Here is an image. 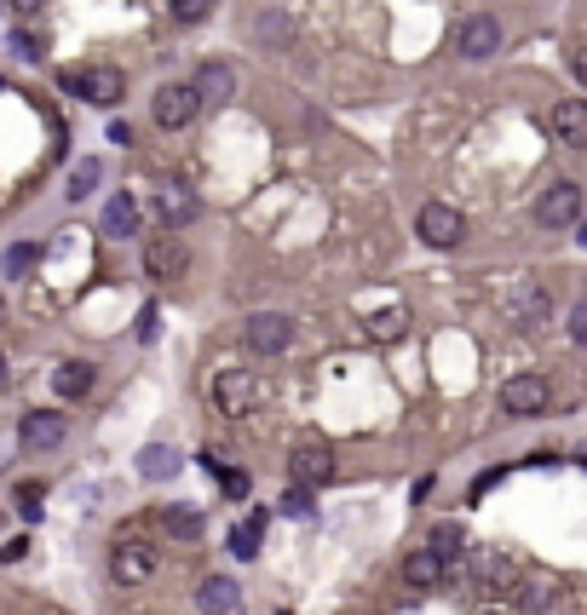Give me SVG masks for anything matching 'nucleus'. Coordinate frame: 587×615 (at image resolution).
Masks as SVG:
<instances>
[{"instance_id":"1","label":"nucleus","mask_w":587,"mask_h":615,"mask_svg":"<svg viewBox=\"0 0 587 615\" xmlns=\"http://www.w3.org/2000/svg\"><path fill=\"white\" fill-rule=\"evenodd\" d=\"M64 92H75V98H87V104H98V110H116L121 98H127V75L110 64L98 69H64Z\"/></svg>"},{"instance_id":"2","label":"nucleus","mask_w":587,"mask_h":615,"mask_svg":"<svg viewBox=\"0 0 587 615\" xmlns=\"http://www.w3.org/2000/svg\"><path fill=\"white\" fill-rule=\"evenodd\" d=\"M288 472H294L300 489L317 495V489L334 478V449L323 443V437H300V443H294V455H288Z\"/></svg>"},{"instance_id":"3","label":"nucleus","mask_w":587,"mask_h":615,"mask_svg":"<svg viewBox=\"0 0 587 615\" xmlns=\"http://www.w3.org/2000/svg\"><path fill=\"white\" fill-rule=\"evenodd\" d=\"M208 397L219 403V414L242 420V414L259 403V380L248 374V368H219V374H213V386H208Z\"/></svg>"},{"instance_id":"4","label":"nucleus","mask_w":587,"mask_h":615,"mask_svg":"<svg viewBox=\"0 0 587 615\" xmlns=\"http://www.w3.org/2000/svg\"><path fill=\"white\" fill-rule=\"evenodd\" d=\"M156 547L150 541H116V552H110V575H116L121 587H144L150 575H156Z\"/></svg>"},{"instance_id":"5","label":"nucleus","mask_w":587,"mask_h":615,"mask_svg":"<svg viewBox=\"0 0 587 615\" xmlns=\"http://www.w3.org/2000/svg\"><path fill=\"white\" fill-rule=\"evenodd\" d=\"M536 219H541V230H570L582 219V184L564 179V184H553V190H541Z\"/></svg>"},{"instance_id":"6","label":"nucleus","mask_w":587,"mask_h":615,"mask_svg":"<svg viewBox=\"0 0 587 615\" xmlns=\"http://www.w3.org/2000/svg\"><path fill=\"white\" fill-rule=\"evenodd\" d=\"M415 230H421V242H432V248H455L467 236V219H461V207H449V202H426Z\"/></svg>"},{"instance_id":"7","label":"nucleus","mask_w":587,"mask_h":615,"mask_svg":"<svg viewBox=\"0 0 587 615\" xmlns=\"http://www.w3.org/2000/svg\"><path fill=\"white\" fill-rule=\"evenodd\" d=\"M242 340L254 345V351H265V357H277V351L294 345V322L282 317V311H254V317L242 322Z\"/></svg>"},{"instance_id":"8","label":"nucleus","mask_w":587,"mask_h":615,"mask_svg":"<svg viewBox=\"0 0 587 615\" xmlns=\"http://www.w3.org/2000/svg\"><path fill=\"white\" fill-rule=\"evenodd\" d=\"M64 437H70V420H64L58 409H29L24 426H18V443H24V449H35V455L58 449Z\"/></svg>"},{"instance_id":"9","label":"nucleus","mask_w":587,"mask_h":615,"mask_svg":"<svg viewBox=\"0 0 587 615\" xmlns=\"http://www.w3.org/2000/svg\"><path fill=\"white\" fill-rule=\"evenodd\" d=\"M547 317H553V294L541 282H518L513 294H507V322L513 328H541Z\"/></svg>"},{"instance_id":"10","label":"nucleus","mask_w":587,"mask_h":615,"mask_svg":"<svg viewBox=\"0 0 587 615\" xmlns=\"http://www.w3.org/2000/svg\"><path fill=\"white\" fill-rule=\"evenodd\" d=\"M495 46H501V23H495L490 12H472V18L461 23V35H455V52H461V58H472V64L495 58Z\"/></svg>"},{"instance_id":"11","label":"nucleus","mask_w":587,"mask_h":615,"mask_svg":"<svg viewBox=\"0 0 587 615\" xmlns=\"http://www.w3.org/2000/svg\"><path fill=\"white\" fill-rule=\"evenodd\" d=\"M547 397H553L547 374H513V380L501 386V409L507 414H541L547 409Z\"/></svg>"},{"instance_id":"12","label":"nucleus","mask_w":587,"mask_h":615,"mask_svg":"<svg viewBox=\"0 0 587 615\" xmlns=\"http://www.w3.org/2000/svg\"><path fill=\"white\" fill-rule=\"evenodd\" d=\"M150 110H156V121H162V127H190V121H196V110H202V98L190 92V81H167V87L156 92V104H150Z\"/></svg>"},{"instance_id":"13","label":"nucleus","mask_w":587,"mask_h":615,"mask_svg":"<svg viewBox=\"0 0 587 615\" xmlns=\"http://www.w3.org/2000/svg\"><path fill=\"white\" fill-rule=\"evenodd\" d=\"M144 271L156 276V282H173V276L185 271V242H179V236H156V242L144 248Z\"/></svg>"},{"instance_id":"14","label":"nucleus","mask_w":587,"mask_h":615,"mask_svg":"<svg viewBox=\"0 0 587 615\" xmlns=\"http://www.w3.org/2000/svg\"><path fill=\"white\" fill-rule=\"evenodd\" d=\"M242 604V587H236L231 575H208L202 587H196V610L202 615H231Z\"/></svg>"},{"instance_id":"15","label":"nucleus","mask_w":587,"mask_h":615,"mask_svg":"<svg viewBox=\"0 0 587 615\" xmlns=\"http://www.w3.org/2000/svg\"><path fill=\"white\" fill-rule=\"evenodd\" d=\"M553 133H559V144H570V150L587 144V104L582 98H559V104H553Z\"/></svg>"},{"instance_id":"16","label":"nucleus","mask_w":587,"mask_h":615,"mask_svg":"<svg viewBox=\"0 0 587 615\" xmlns=\"http://www.w3.org/2000/svg\"><path fill=\"white\" fill-rule=\"evenodd\" d=\"M133 466H139L144 483H167L173 472H179V466H185V460H179V449H173V443H144Z\"/></svg>"},{"instance_id":"17","label":"nucleus","mask_w":587,"mask_h":615,"mask_svg":"<svg viewBox=\"0 0 587 615\" xmlns=\"http://www.w3.org/2000/svg\"><path fill=\"white\" fill-rule=\"evenodd\" d=\"M156 524H162V535H173V541H196V535H202V506H190V501L162 506Z\"/></svg>"},{"instance_id":"18","label":"nucleus","mask_w":587,"mask_h":615,"mask_svg":"<svg viewBox=\"0 0 587 615\" xmlns=\"http://www.w3.org/2000/svg\"><path fill=\"white\" fill-rule=\"evenodd\" d=\"M403 581H409V587H415V593H432V587H438V581H444V558H438V552H409V558H403Z\"/></svg>"},{"instance_id":"19","label":"nucleus","mask_w":587,"mask_h":615,"mask_svg":"<svg viewBox=\"0 0 587 615\" xmlns=\"http://www.w3.org/2000/svg\"><path fill=\"white\" fill-rule=\"evenodd\" d=\"M156 213H162L167 230H185L190 219H196V196H190L185 184H167L162 196H156Z\"/></svg>"},{"instance_id":"20","label":"nucleus","mask_w":587,"mask_h":615,"mask_svg":"<svg viewBox=\"0 0 587 615\" xmlns=\"http://www.w3.org/2000/svg\"><path fill=\"white\" fill-rule=\"evenodd\" d=\"M190 92H196V98H202V104H219V98H231L236 92V69L231 64H202L196 69V81H190Z\"/></svg>"},{"instance_id":"21","label":"nucleus","mask_w":587,"mask_h":615,"mask_svg":"<svg viewBox=\"0 0 587 615\" xmlns=\"http://www.w3.org/2000/svg\"><path fill=\"white\" fill-rule=\"evenodd\" d=\"M254 41L265 46V52H288V46H294V23L282 18V12H259L254 18Z\"/></svg>"},{"instance_id":"22","label":"nucleus","mask_w":587,"mask_h":615,"mask_svg":"<svg viewBox=\"0 0 587 615\" xmlns=\"http://www.w3.org/2000/svg\"><path fill=\"white\" fill-rule=\"evenodd\" d=\"M93 374H98L93 363H64L58 374H52V391H58V397H70V403H75V397H87V391H93Z\"/></svg>"},{"instance_id":"23","label":"nucleus","mask_w":587,"mask_h":615,"mask_svg":"<svg viewBox=\"0 0 587 615\" xmlns=\"http://www.w3.org/2000/svg\"><path fill=\"white\" fill-rule=\"evenodd\" d=\"M133 230H139V202L121 190L116 202L104 207V236H133Z\"/></svg>"},{"instance_id":"24","label":"nucleus","mask_w":587,"mask_h":615,"mask_svg":"<svg viewBox=\"0 0 587 615\" xmlns=\"http://www.w3.org/2000/svg\"><path fill=\"white\" fill-rule=\"evenodd\" d=\"M259 529H265V512H254L248 524L231 529V552L236 558H259Z\"/></svg>"},{"instance_id":"25","label":"nucleus","mask_w":587,"mask_h":615,"mask_svg":"<svg viewBox=\"0 0 587 615\" xmlns=\"http://www.w3.org/2000/svg\"><path fill=\"white\" fill-rule=\"evenodd\" d=\"M98 179H104V161H93V156L75 161V167H70V190H64V196H70V202H81V196H87Z\"/></svg>"},{"instance_id":"26","label":"nucleus","mask_w":587,"mask_h":615,"mask_svg":"<svg viewBox=\"0 0 587 615\" xmlns=\"http://www.w3.org/2000/svg\"><path fill=\"white\" fill-rule=\"evenodd\" d=\"M461 547H467V535H461V524H438V529H432V547H426V552H438V558L449 564V558H455Z\"/></svg>"},{"instance_id":"27","label":"nucleus","mask_w":587,"mask_h":615,"mask_svg":"<svg viewBox=\"0 0 587 615\" xmlns=\"http://www.w3.org/2000/svg\"><path fill=\"white\" fill-rule=\"evenodd\" d=\"M202 466H213V478H219V489H225V495H231V501H242V495H248V472H236V466H219V460H202Z\"/></svg>"},{"instance_id":"28","label":"nucleus","mask_w":587,"mask_h":615,"mask_svg":"<svg viewBox=\"0 0 587 615\" xmlns=\"http://www.w3.org/2000/svg\"><path fill=\"white\" fill-rule=\"evenodd\" d=\"M277 512H288V518H311V512H317V495H311V489H300V483H294V489L282 495V506H277Z\"/></svg>"},{"instance_id":"29","label":"nucleus","mask_w":587,"mask_h":615,"mask_svg":"<svg viewBox=\"0 0 587 615\" xmlns=\"http://www.w3.org/2000/svg\"><path fill=\"white\" fill-rule=\"evenodd\" d=\"M41 501H47V489H41V483H18V518L35 524V518H41Z\"/></svg>"},{"instance_id":"30","label":"nucleus","mask_w":587,"mask_h":615,"mask_svg":"<svg viewBox=\"0 0 587 615\" xmlns=\"http://www.w3.org/2000/svg\"><path fill=\"white\" fill-rule=\"evenodd\" d=\"M213 0H167V12H173V23H202L208 18Z\"/></svg>"},{"instance_id":"31","label":"nucleus","mask_w":587,"mask_h":615,"mask_svg":"<svg viewBox=\"0 0 587 615\" xmlns=\"http://www.w3.org/2000/svg\"><path fill=\"white\" fill-rule=\"evenodd\" d=\"M369 334H375V340H398L403 334V311H380V317L369 322Z\"/></svg>"},{"instance_id":"32","label":"nucleus","mask_w":587,"mask_h":615,"mask_svg":"<svg viewBox=\"0 0 587 615\" xmlns=\"http://www.w3.org/2000/svg\"><path fill=\"white\" fill-rule=\"evenodd\" d=\"M29 265H35V248H29V242H18V248H6V276H24Z\"/></svg>"},{"instance_id":"33","label":"nucleus","mask_w":587,"mask_h":615,"mask_svg":"<svg viewBox=\"0 0 587 615\" xmlns=\"http://www.w3.org/2000/svg\"><path fill=\"white\" fill-rule=\"evenodd\" d=\"M156 322H162V311H156V305H144V311H139V340H144V345H150L156 334H162Z\"/></svg>"},{"instance_id":"34","label":"nucleus","mask_w":587,"mask_h":615,"mask_svg":"<svg viewBox=\"0 0 587 615\" xmlns=\"http://www.w3.org/2000/svg\"><path fill=\"white\" fill-rule=\"evenodd\" d=\"M570 340L587 345V305H576V311H570Z\"/></svg>"},{"instance_id":"35","label":"nucleus","mask_w":587,"mask_h":615,"mask_svg":"<svg viewBox=\"0 0 587 615\" xmlns=\"http://www.w3.org/2000/svg\"><path fill=\"white\" fill-rule=\"evenodd\" d=\"M12 52H18V58H41V52H35V35H24V29L12 35Z\"/></svg>"},{"instance_id":"36","label":"nucleus","mask_w":587,"mask_h":615,"mask_svg":"<svg viewBox=\"0 0 587 615\" xmlns=\"http://www.w3.org/2000/svg\"><path fill=\"white\" fill-rule=\"evenodd\" d=\"M0 558H6V564H24V558H29V541H6V552H0Z\"/></svg>"},{"instance_id":"37","label":"nucleus","mask_w":587,"mask_h":615,"mask_svg":"<svg viewBox=\"0 0 587 615\" xmlns=\"http://www.w3.org/2000/svg\"><path fill=\"white\" fill-rule=\"evenodd\" d=\"M110 144H133V127H127V121H110Z\"/></svg>"},{"instance_id":"38","label":"nucleus","mask_w":587,"mask_h":615,"mask_svg":"<svg viewBox=\"0 0 587 615\" xmlns=\"http://www.w3.org/2000/svg\"><path fill=\"white\" fill-rule=\"evenodd\" d=\"M12 6H18V12H35V6H47V0H12Z\"/></svg>"},{"instance_id":"39","label":"nucleus","mask_w":587,"mask_h":615,"mask_svg":"<svg viewBox=\"0 0 587 615\" xmlns=\"http://www.w3.org/2000/svg\"><path fill=\"white\" fill-rule=\"evenodd\" d=\"M0 380H6V357H0Z\"/></svg>"},{"instance_id":"40","label":"nucleus","mask_w":587,"mask_h":615,"mask_svg":"<svg viewBox=\"0 0 587 615\" xmlns=\"http://www.w3.org/2000/svg\"><path fill=\"white\" fill-rule=\"evenodd\" d=\"M41 615H64V610H41Z\"/></svg>"}]
</instances>
